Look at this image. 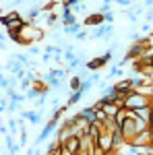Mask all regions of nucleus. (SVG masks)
<instances>
[{"label": "nucleus", "mask_w": 153, "mask_h": 155, "mask_svg": "<svg viewBox=\"0 0 153 155\" xmlns=\"http://www.w3.org/2000/svg\"><path fill=\"white\" fill-rule=\"evenodd\" d=\"M21 35H17L15 39H19V41H23V44H29V41H33V39H39L42 33H39V29H35L33 25H23V29L19 31Z\"/></svg>", "instance_id": "obj_2"}, {"label": "nucleus", "mask_w": 153, "mask_h": 155, "mask_svg": "<svg viewBox=\"0 0 153 155\" xmlns=\"http://www.w3.org/2000/svg\"><path fill=\"white\" fill-rule=\"evenodd\" d=\"M2 23L6 25V29H8L11 33H19V31L23 29V25H25L17 12H11L8 17H4V19H2Z\"/></svg>", "instance_id": "obj_3"}, {"label": "nucleus", "mask_w": 153, "mask_h": 155, "mask_svg": "<svg viewBox=\"0 0 153 155\" xmlns=\"http://www.w3.org/2000/svg\"><path fill=\"white\" fill-rule=\"evenodd\" d=\"M122 106H124V110H128V112H137V110H143V107L151 106V104H149V97H145L143 93H139V91H130L128 95L124 97Z\"/></svg>", "instance_id": "obj_1"}, {"label": "nucleus", "mask_w": 153, "mask_h": 155, "mask_svg": "<svg viewBox=\"0 0 153 155\" xmlns=\"http://www.w3.org/2000/svg\"><path fill=\"white\" fill-rule=\"evenodd\" d=\"M101 19H104V17H101V15H93V19H89V21H87V23H89V25H95V23H99V21H101Z\"/></svg>", "instance_id": "obj_4"}]
</instances>
